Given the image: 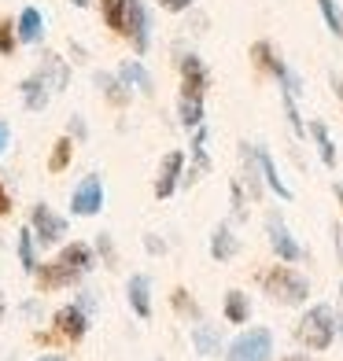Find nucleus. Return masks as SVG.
I'll return each instance as SVG.
<instances>
[{"label": "nucleus", "mask_w": 343, "mask_h": 361, "mask_svg": "<svg viewBox=\"0 0 343 361\" xmlns=\"http://www.w3.org/2000/svg\"><path fill=\"white\" fill-rule=\"evenodd\" d=\"M96 269V251L89 243H63L52 262H41L34 281L41 291H59V288H78L85 276Z\"/></svg>", "instance_id": "nucleus-1"}, {"label": "nucleus", "mask_w": 343, "mask_h": 361, "mask_svg": "<svg viewBox=\"0 0 343 361\" xmlns=\"http://www.w3.org/2000/svg\"><path fill=\"white\" fill-rule=\"evenodd\" d=\"M258 288H263L277 306H306L310 295H314L310 276L299 273L296 266H288V262H277L266 273H258Z\"/></svg>", "instance_id": "nucleus-2"}, {"label": "nucleus", "mask_w": 343, "mask_h": 361, "mask_svg": "<svg viewBox=\"0 0 343 361\" xmlns=\"http://www.w3.org/2000/svg\"><path fill=\"white\" fill-rule=\"evenodd\" d=\"M296 336L299 343L310 350V354H321V350H329L332 343L339 339V321H336V310L329 302H314L303 310V317L296 324Z\"/></svg>", "instance_id": "nucleus-3"}, {"label": "nucleus", "mask_w": 343, "mask_h": 361, "mask_svg": "<svg viewBox=\"0 0 343 361\" xmlns=\"http://www.w3.org/2000/svg\"><path fill=\"white\" fill-rule=\"evenodd\" d=\"M251 59H255V67L258 71H266L273 81H277V89H284V92H291V96H306V85H303V78L291 71V63L288 59H281V52L273 48V41H255L251 44Z\"/></svg>", "instance_id": "nucleus-4"}, {"label": "nucleus", "mask_w": 343, "mask_h": 361, "mask_svg": "<svg viewBox=\"0 0 343 361\" xmlns=\"http://www.w3.org/2000/svg\"><path fill=\"white\" fill-rule=\"evenodd\" d=\"M277 347H273V332L263 324L255 328H243L240 336H233L225 343V361H273Z\"/></svg>", "instance_id": "nucleus-5"}, {"label": "nucleus", "mask_w": 343, "mask_h": 361, "mask_svg": "<svg viewBox=\"0 0 343 361\" xmlns=\"http://www.w3.org/2000/svg\"><path fill=\"white\" fill-rule=\"evenodd\" d=\"M266 240H270V251L277 262H288V266H299L306 258V247L299 243V236L291 233V225L284 221L281 210H270L266 214Z\"/></svg>", "instance_id": "nucleus-6"}, {"label": "nucleus", "mask_w": 343, "mask_h": 361, "mask_svg": "<svg viewBox=\"0 0 343 361\" xmlns=\"http://www.w3.org/2000/svg\"><path fill=\"white\" fill-rule=\"evenodd\" d=\"M152 34H155V19H152V8L144 0H129L126 8V26H122V37L129 41L133 56H148L152 52Z\"/></svg>", "instance_id": "nucleus-7"}, {"label": "nucleus", "mask_w": 343, "mask_h": 361, "mask_svg": "<svg viewBox=\"0 0 343 361\" xmlns=\"http://www.w3.org/2000/svg\"><path fill=\"white\" fill-rule=\"evenodd\" d=\"M26 225L34 228V236H37L41 247H59V243L67 240V233H71V221L63 218L59 210L48 207L44 200L30 207V221H26Z\"/></svg>", "instance_id": "nucleus-8"}, {"label": "nucleus", "mask_w": 343, "mask_h": 361, "mask_svg": "<svg viewBox=\"0 0 343 361\" xmlns=\"http://www.w3.org/2000/svg\"><path fill=\"white\" fill-rule=\"evenodd\" d=\"M210 126L203 122L200 129H192V140H188V162H185V180H181V188H192V185H200L203 177H210V170H215V159H210Z\"/></svg>", "instance_id": "nucleus-9"}, {"label": "nucleus", "mask_w": 343, "mask_h": 361, "mask_svg": "<svg viewBox=\"0 0 343 361\" xmlns=\"http://www.w3.org/2000/svg\"><path fill=\"white\" fill-rule=\"evenodd\" d=\"M107 203V188L100 173H85L71 192V214L74 218H96Z\"/></svg>", "instance_id": "nucleus-10"}, {"label": "nucleus", "mask_w": 343, "mask_h": 361, "mask_svg": "<svg viewBox=\"0 0 343 361\" xmlns=\"http://www.w3.org/2000/svg\"><path fill=\"white\" fill-rule=\"evenodd\" d=\"M177 74H181V96L188 100H207L210 89V67L200 52H181L177 56Z\"/></svg>", "instance_id": "nucleus-11"}, {"label": "nucleus", "mask_w": 343, "mask_h": 361, "mask_svg": "<svg viewBox=\"0 0 343 361\" xmlns=\"http://www.w3.org/2000/svg\"><path fill=\"white\" fill-rule=\"evenodd\" d=\"M185 162H188V155L177 152V147L162 155L159 170H155V185H152V195L159 203H167V200L177 195V188H181V180H185Z\"/></svg>", "instance_id": "nucleus-12"}, {"label": "nucleus", "mask_w": 343, "mask_h": 361, "mask_svg": "<svg viewBox=\"0 0 343 361\" xmlns=\"http://www.w3.org/2000/svg\"><path fill=\"white\" fill-rule=\"evenodd\" d=\"M52 324H56V332H59L63 339L81 343V339L89 336V328H92V314H89V310H81L78 302H67V306H59V310H56Z\"/></svg>", "instance_id": "nucleus-13"}, {"label": "nucleus", "mask_w": 343, "mask_h": 361, "mask_svg": "<svg viewBox=\"0 0 343 361\" xmlns=\"http://www.w3.org/2000/svg\"><path fill=\"white\" fill-rule=\"evenodd\" d=\"M255 159H258V170H263V180H266V188L277 195V200H284V203H291L296 200V192H291V185L281 177V166H277V159H273V152L258 140L255 144Z\"/></svg>", "instance_id": "nucleus-14"}, {"label": "nucleus", "mask_w": 343, "mask_h": 361, "mask_svg": "<svg viewBox=\"0 0 343 361\" xmlns=\"http://www.w3.org/2000/svg\"><path fill=\"white\" fill-rule=\"evenodd\" d=\"M207 251H210L215 262H233L243 251V243L236 236V225L233 221H218L215 228H210V236H207Z\"/></svg>", "instance_id": "nucleus-15"}, {"label": "nucleus", "mask_w": 343, "mask_h": 361, "mask_svg": "<svg viewBox=\"0 0 343 361\" xmlns=\"http://www.w3.org/2000/svg\"><path fill=\"white\" fill-rule=\"evenodd\" d=\"M306 137H310V144H314L321 166H325V170H336V166H339V147H336V140H332L329 122H325V118H310V122H306Z\"/></svg>", "instance_id": "nucleus-16"}, {"label": "nucleus", "mask_w": 343, "mask_h": 361, "mask_svg": "<svg viewBox=\"0 0 343 361\" xmlns=\"http://www.w3.org/2000/svg\"><path fill=\"white\" fill-rule=\"evenodd\" d=\"M188 339H192V350L200 357H222L225 354V332L210 321H195Z\"/></svg>", "instance_id": "nucleus-17"}, {"label": "nucleus", "mask_w": 343, "mask_h": 361, "mask_svg": "<svg viewBox=\"0 0 343 361\" xmlns=\"http://www.w3.org/2000/svg\"><path fill=\"white\" fill-rule=\"evenodd\" d=\"M52 89H48V81L34 71V74H26L23 81H19V104L30 111V114H41V111H48V104H52Z\"/></svg>", "instance_id": "nucleus-18"}, {"label": "nucleus", "mask_w": 343, "mask_h": 361, "mask_svg": "<svg viewBox=\"0 0 343 361\" xmlns=\"http://www.w3.org/2000/svg\"><path fill=\"white\" fill-rule=\"evenodd\" d=\"M92 85L100 89L104 100H107L111 107H119V111L129 107V104H133V96H137V92L119 78V71H96V74H92Z\"/></svg>", "instance_id": "nucleus-19"}, {"label": "nucleus", "mask_w": 343, "mask_h": 361, "mask_svg": "<svg viewBox=\"0 0 343 361\" xmlns=\"http://www.w3.org/2000/svg\"><path fill=\"white\" fill-rule=\"evenodd\" d=\"M126 302L140 321H152V276L148 273H133L126 281Z\"/></svg>", "instance_id": "nucleus-20"}, {"label": "nucleus", "mask_w": 343, "mask_h": 361, "mask_svg": "<svg viewBox=\"0 0 343 361\" xmlns=\"http://www.w3.org/2000/svg\"><path fill=\"white\" fill-rule=\"evenodd\" d=\"M119 78H122L133 92L148 96V100L155 96V78H152V71H148V67H144V59H140V56L122 59V63H119Z\"/></svg>", "instance_id": "nucleus-21"}, {"label": "nucleus", "mask_w": 343, "mask_h": 361, "mask_svg": "<svg viewBox=\"0 0 343 361\" xmlns=\"http://www.w3.org/2000/svg\"><path fill=\"white\" fill-rule=\"evenodd\" d=\"M37 74L48 81V89H52V92H67L71 89V63L63 56H56V52H41Z\"/></svg>", "instance_id": "nucleus-22"}, {"label": "nucleus", "mask_w": 343, "mask_h": 361, "mask_svg": "<svg viewBox=\"0 0 343 361\" xmlns=\"http://www.w3.org/2000/svg\"><path fill=\"white\" fill-rule=\"evenodd\" d=\"M15 30H19V44H41L44 41V15H41V8H34V4H26L19 15H15Z\"/></svg>", "instance_id": "nucleus-23"}, {"label": "nucleus", "mask_w": 343, "mask_h": 361, "mask_svg": "<svg viewBox=\"0 0 343 361\" xmlns=\"http://www.w3.org/2000/svg\"><path fill=\"white\" fill-rule=\"evenodd\" d=\"M222 314L229 324H248L251 314H255V306H251V295L248 291H240V288H229L222 295Z\"/></svg>", "instance_id": "nucleus-24"}, {"label": "nucleus", "mask_w": 343, "mask_h": 361, "mask_svg": "<svg viewBox=\"0 0 343 361\" xmlns=\"http://www.w3.org/2000/svg\"><path fill=\"white\" fill-rule=\"evenodd\" d=\"M41 243H37V236H34V228L30 225H23L19 228V240H15V255H19V266H23V273L26 276H34L37 269H41Z\"/></svg>", "instance_id": "nucleus-25"}, {"label": "nucleus", "mask_w": 343, "mask_h": 361, "mask_svg": "<svg viewBox=\"0 0 343 361\" xmlns=\"http://www.w3.org/2000/svg\"><path fill=\"white\" fill-rule=\"evenodd\" d=\"M251 207H255V200H251L248 185L240 180V173L229 177V221H233V225L248 221L251 218Z\"/></svg>", "instance_id": "nucleus-26"}, {"label": "nucleus", "mask_w": 343, "mask_h": 361, "mask_svg": "<svg viewBox=\"0 0 343 361\" xmlns=\"http://www.w3.org/2000/svg\"><path fill=\"white\" fill-rule=\"evenodd\" d=\"M74 147H78V140L63 133V137L52 144V152H48V173H63V170H71V162H74Z\"/></svg>", "instance_id": "nucleus-27"}, {"label": "nucleus", "mask_w": 343, "mask_h": 361, "mask_svg": "<svg viewBox=\"0 0 343 361\" xmlns=\"http://www.w3.org/2000/svg\"><path fill=\"white\" fill-rule=\"evenodd\" d=\"M177 122H181V129H200L207 122V107L203 100H188V96H177Z\"/></svg>", "instance_id": "nucleus-28"}, {"label": "nucleus", "mask_w": 343, "mask_h": 361, "mask_svg": "<svg viewBox=\"0 0 343 361\" xmlns=\"http://www.w3.org/2000/svg\"><path fill=\"white\" fill-rule=\"evenodd\" d=\"M277 92H281V111H284L288 129L303 140V137H306V118H303V111H299V96H291V92H284V89H277Z\"/></svg>", "instance_id": "nucleus-29"}, {"label": "nucleus", "mask_w": 343, "mask_h": 361, "mask_svg": "<svg viewBox=\"0 0 343 361\" xmlns=\"http://www.w3.org/2000/svg\"><path fill=\"white\" fill-rule=\"evenodd\" d=\"M100 4V15H104V26L114 30V34L122 37V26H126V8H129V0H96Z\"/></svg>", "instance_id": "nucleus-30"}, {"label": "nucleus", "mask_w": 343, "mask_h": 361, "mask_svg": "<svg viewBox=\"0 0 343 361\" xmlns=\"http://www.w3.org/2000/svg\"><path fill=\"white\" fill-rule=\"evenodd\" d=\"M314 4H318L321 19H325V30H329L336 41H343V8H339V0H314Z\"/></svg>", "instance_id": "nucleus-31"}, {"label": "nucleus", "mask_w": 343, "mask_h": 361, "mask_svg": "<svg viewBox=\"0 0 343 361\" xmlns=\"http://www.w3.org/2000/svg\"><path fill=\"white\" fill-rule=\"evenodd\" d=\"M170 302H174V310H177V314H181V317H188L192 324H195V321H203V310H200V302H192V295H188L185 288H174Z\"/></svg>", "instance_id": "nucleus-32"}, {"label": "nucleus", "mask_w": 343, "mask_h": 361, "mask_svg": "<svg viewBox=\"0 0 343 361\" xmlns=\"http://www.w3.org/2000/svg\"><path fill=\"white\" fill-rule=\"evenodd\" d=\"M92 251H96V258H100L107 269H114V266H119V247H114V236H111V233H96Z\"/></svg>", "instance_id": "nucleus-33"}, {"label": "nucleus", "mask_w": 343, "mask_h": 361, "mask_svg": "<svg viewBox=\"0 0 343 361\" xmlns=\"http://www.w3.org/2000/svg\"><path fill=\"white\" fill-rule=\"evenodd\" d=\"M19 52V30L15 19H0V56H15Z\"/></svg>", "instance_id": "nucleus-34"}, {"label": "nucleus", "mask_w": 343, "mask_h": 361, "mask_svg": "<svg viewBox=\"0 0 343 361\" xmlns=\"http://www.w3.org/2000/svg\"><path fill=\"white\" fill-rule=\"evenodd\" d=\"M67 137H74L78 144L89 140V122H85V114H71V118H67Z\"/></svg>", "instance_id": "nucleus-35"}, {"label": "nucleus", "mask_w": 343, "mask_h": 361, "mask_svg": "<svg viewBox=\"0 0 343 361\" xmlns=\"http://www.w3.org/2000/svg\"><path fill=\"white\" fill-rule=\"evenodd\" d=\"M200 0H159V8L162 11H170V15H185V11H192Z\"/></svg>", "instance_id": "nucleus-36"}, {"label": "nucleus", "mask_w": 343, "mask_h": 361, "mask_svg": "<svg viewBox=\"0 0 343 361\" xmlns=\"http://www.w3.org/2000/svg\"><path fill=\"white\" fill-rule=\"evenodd\" d=\"M144 251H148V255H167L170 247H167V240H162V236H155V233H144Z\"/></svg>", "instance_id": "nucleus-37"}, {"label": "nucleus", "mask_w": 343, "mask_h": 361, "mask_svg": "<svg viewBox=\"0 0 343 361\" xmlns=\"http://www.w3.org/2000/svg\"><path fill=\"white\" fill-rule=\"evenodd\" d=\"M19 314H23L26 321H37V317L44 314V302H41V299H26V302L19 306Z\"/></svg>", "instance_id": "nucleus-38"}, {"label": "nucleus", "mask_w": 343, "mask_h": 361, "mask_svg": "<svg viewBox=\"0 0 343 361\" xmlns=\"http://www.w3.org/2000/svg\"><path fill=\"white\" fill-rule=\"evenodd\" d=\"M74 302H78L81 310H89V314H96V291H89V288H85V291H78V299H74Z\"/></svg>", "instance_id": "nucleus-39"}, {"label": "nucleus", "mask_w": 343, "mask_h": 361, "mask_svg": "<svg viewBox=\"0 0 343 361\" xmlns=\"http://www.w3.org/2000/svg\"><path fill=\"white\" fill-rule=\"evenodd\" d=\"M4 214H11V192L4 185V177H0V218H4Z\"/></svg>", "instance_id": "nucleus-40"}, {"label": "nucleus", "mask_w": 343, "mask_h": 361, "mask_svg": "<svg viewBox=\"0 0 343 361\" xmlns=\"http://www.w3.org/2000/svg\"><path fill=\"white\" fill-rule=\"evenodd\" d=\"M329 85H332V96H336V104L343 107V74H336V71H332V74H329Z\"/></svg>", "instance_id": "nucleus-41"}, {"label": "nucleus", "mask_w": 343, "mask_h": 361, "mask_svg": "<svg viewBox=\"0 0 343 361\" xmlns=\"http://www.w3.org/2000/svg\"><path fill=\"white\" fill-rule=\"evenodd\" d=\"M8 144H11V126L0 118V159H4V152H8Z\"/></svg>", "instance_id": "nucleus-42"}, {"label": "nucleus", "mask_w": 343, "mask_h": 361, "mask_svg": "<svg viewBox=\"0 0 343 361\" xmlns=\"http://www.w3.org/2000/svg\"><path fill=\"white\" fill-rule=\"evenodd\" d=\"M332 195H336V203L343 210V180H332ZM339 233H343V225H339Z\"/></svg>", "instance_id": "nucleus-43"}, {"label": "nucleus", "mask_w": 343, "mask_h": 361, "mask_svg": "<svg viewBox=\"0 0 343 361\" xmlns=\"http://www.w3.org/2000/svg\"><path fill=\"white\" fill-rule=\"evenodd\" d=\"M336 321H339V336H343V284H339V302H336Z\"/></svg>", "instance_id": "nucleus-44"}, {"label": "nucleus", "mask_w": 343, "mask_h": 361, "mask_svg": "<svg viewBox=\"0 0 343 361\" xmlns=\"http://www.w3.org/2000/svg\"><path fill=\"white\" fill-rule=\"evenodd\" d=\"M37 361H67V357H63V354H41Z\"/></svg>", "instance_id": "nucleus-45"}, {"label": "nucleus", "mask_w": 343, "mask_h": 361, "mask_svg": "<svg viewBox=\"0 0 343 361\" xmlns=\"http://www.w3.org/2000/svg\"><path fill=\"white\" fill-rule=\"evenodd\" d=\"M281 361H310V357H306V354H284Z\"/></svg>", "instance_id": "nucleus-46"}, {"label": "nucleus", "mask_w": 343, "mask_h": 361, "mask_svg": "<svg viewBox=\"0 0 343 361\" xmlns=\"http://www.w3.org/2000/svg\"><path fill=\"white\" fill-rule=\"evenodd\" d=\"M4 317H8V302H4V295H0V324H4Z\"/></svg>", "instance_id": "nucleus-47"}, {"label": "nucleus", "mask_w": 343, "mask_h": 361, "mask_svg": "<svg viewBox=\"0 0 343 361\" xmlns=\"http://www.w3.org/2000/svg\"><path fill=\"white\" fill-rule=\"evenodd\" d=\"M71 4H74V8H92L96 0H71Z\"/></svg>", "instance_id": "nucleus-48"}, {"label": "nucleus", "mask_w": 343, "mask_h": 361, "mask_svg": "<svg viewBox=\"0 0 343 361\" xmlns=\"http://www.w3.org/2000/svg\"><path fill=\"white\" fill-rule=\"evenodd\" d=\"M8 361H19V357H15V354H11V357H8Z\"/></svg>", "instance_id": "nucleus-49"}]
</instances>
